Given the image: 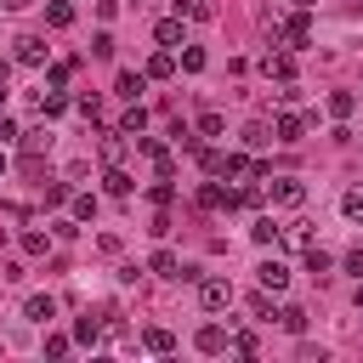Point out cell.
I'll use <instances>...</instances> for the list:
<instances>
[{"mask_svg":"<svg viewBox=\"0 0 363 363\" xmlns=\"http://www.w3.org/2000/svg\"><path fill=\"white\" fill-rule=\"evenodd\" d=\"M68 199H74L68 182H51V187H45V204H68Z\"/></svg>","mask_w":363,"mask_h":363,"instance_id":"32","label":"cell"},{"mask_svg":"<svg viewBox=\"0 0 363 363\" xmlns=\"http://www.w3.org/2000/svg\"><path fill=\"white\" fill-rule=\"evenodd\" d=\"M199 130H204V136H221V130H227V119H221V113H204V119H199Z\"/></svg>","mask_w":363,"mask_h":363,"instance_id":"29","label":"cell"},{"mask_svg":"<svg viewBox=\"0 0 363 363\" xmlns=\"http://www.w3.org/2000/svg\"><path fill=\"white\" fill-rule=\"evenodd\" d=\"M17 62H23V68H40V62H45V40L23 34V40H17Z\"/></svg>","mask_w":363,"mask_h":363,"instance_id":"5","label":"cell"},{"mask_svg":"<svg viewBox=\"0 0 363 363\" xmlns=\"http://www.w3.org/2000/svg\"><path fill=\"white\" fill-rule=\"evenodd\" d=\"M295 6H301V11H306V6H318V0H295Z\"/></svg>","mask_w":363,"mask_h":363,"instance_id":"41","label":"cell"},{"mask_svg":"<svg viewBox=\"0 0 363 363\" xmlns=\"http://www.w3.org/2000/svg\"><path fill=\"white\" fill-rule=\"evenodd\" d=\"M68 204H74V216H79V221H91V216H96V199H91V193H74Z\"/></svg>","mask_w":363,"mask_h":363,"instance_id":"22","label":"cell"},{"mask_svg":"<svg viewBox=\"0 0 363 363\" xmlns=\"http://www.w3.org/2000/svg\"><path fill=\"white\" fill-rule=\"evenodd\" d=\"M170 346H176L170 329H147V352H170Z\"/></svg>","mask_w":363,"mask_h":363,"instance_id":"24","label":"cell"},{"mask_svg":"<svg viewBox=\"0 0 363 363\" xmlns=\"http://www.w3.org/2000/svg\"><path fill=\"white\" fill-rule=\"evenodd\" d=\"M199 352H227V329L221 323H204L199 329Z\"/></svg>","mask_w":363,"mask_h":363,"instance_id":"7","label":"cell"},{"mask_svg":"<svg viewBox=\"0 0 363 363\" xmlns=\"http://www.w3.org/2000/svg\"><path fill=\"white\" fill-rule=\"evenodd\" d=\"M267 199H272V204H284V210H295V204L306 199V182H295V176H278V182H267Z\"/></svg>","mask_w":363,"mask_h":363,"instance_id":"1","label":"cell"},{"mask_svg":"<svg viewBox=\"0 0 363 363\" xmlns=\"http://www.w3.org/2000/svg\"><path fill=\"white\" fill-rule=\"evenodd\" d=\"M45 23H51V28H68V23H74V11H68V0H57V6H45Z\"/></svg>","mask_w":363,"mask_h":363,"instance_id":"15","label":"cell"},{"mask_svg":"<svg viewBox=\"0 0 363 363\" xmlns=\"http://www.w3.org/2000/svg\"><path fill=\"white\" fill-rule=\"evenodd\" d=\"M23 250H28V255H45L51 238H45V233H23Z\"/></svg>","mask_w":363,"mask_h":363,"instance_id":"26","label":"cell"},{"mask_svg":"<svg viewBox=\"0 0 363 363\" xmlns=\"http://www.w3.org/2000/svg\"><path fill=\"white\" fill-rule=\"evenodd\" d=\"M340 210H346V221H363V187H346Z\"/></svg>","mask_w":363,"mask_h":363,"instance_id":"14","label":"cell"},{"mask_svg":"<svg viewBox=\"0 0 363 363\" xmlns=\"http://www.w3.org/2000/svg\"><path fill=\"white\" fill-rule=\"evenodd\" d=\"M352 108H357V96H352V91H329V113H335V119H346Z\"/></svg>","mask_w":363,"mask_h":363,"instance_id":"13","label":"cell"},{"mask_svg":"<svg viewBox=\"0 0 363 363\" xmlns=\"http://www.w3.org/2000/svg\"><path fill=\"white\" fill-rule=\"evenodd\" d=\"M96 335H102L96 318H79V323H74V340H96Z\"/></svg>","mask_w":363,"mask_h":363,"instance_id":"27","label":"cell"},{"mask_svg":"<svg viewBox=\"0 0 363 363\" xmlns=\"http://www.w3.org/2000/svg\"><path fill=\"white\" fill-rule=\"evenodd\" d=\"M346 272H357V278H363V250H352V255H346Z\"/></svg>","mask_w":363,"mask_h":363,"instance_id":"38","label":"cell"},{"mask_svg":"<svg viewBox=\"0 0 363 363\" xmlns=\"http://www.w3.org/2000/svg\"><path fill=\"white\" fill-rule=\"evenodd\" d=\"M284 244H295V250H301V244H312V233H306V227H284Z\"/></svg>","mask_w":363,"mask_h":363,"instance_id":"37","label":"cell"},{"mask_svg":"<svg viewBox=\"0 0 363 363\" xmlns=\"http://www.w3.org/2000/svg\"><path fill=\"white\" fill-rule=\"evenodd\" d=\"M147 74H153V79H170V74H176V57H170V51L147 57Z\"/></svg>","mask_w":363,"mask_h":363,"instance_id":"12","label":"cell"},{"mask_svg":"<svg viewBox=\"0 0 363 363\" xmlns=\"http://www.w3.org/2000/svg\"><path fill=\"white\" fill-rule=\"evenodd\" d=\"M96 11L102 17H119V0H96Z\"/></svg>","mask_w":363,"mask_h":363,"instance_id":"39","label":"cell"},{"mask_svg":"<svg viewBox=\"0 0 363 363\" xmlns=\"http://www.w3.org/2000/svg\"><path fill=\"white\" fill-rule=\"evenodd\" d=\"M267 74H272V79H289V74H295V62H289V57H284V51H278V57H272V51H267Z\"/></svg>","mask_w":363,"mask_h":363,"instance_id":"16","label":"cell"},{"mask_svg":"<svg viewBox=\"0 0 363 363\" xmlns=\"http://www.w3.org/2000/svg\"><path fill=\"white\" fill-rule=\"evenodd\" d=\"M278 142H301V130H306V119H295V113H278Z\"/></svg>","mask_w":363,"mask_h":363,"instance_id":"8","label":"cell"},{"mask_svg":"<svg viewBox=\"0 0 363 363\" xmlns=\"http://www.w3.org/2000/svg\"><path fill=\"white\" fill-rule=\"evenodd\" d=\"M96 250H102V255H119V250H125V238H119V233H102V238H96Z\"/></svg>","mask_w":363,"mask_h":363,"instance_id":"33","label":"cell"},{"mask_svg":"<svg viewBox=\"0 0 363 363\" xmlns=\"http://www.w3.org/2000/svg\"><path fill=\"white\" fill-rule=\"evenodd\" d=\"M147 193H153V204H170V199H176V187H170V176H159V182H153Z\"/></svg>","mask_w":363,"mask_h":363,"instance_id":"25","label":"cell"},{"mask_svg":"<svg viewBox=\"0 0 363 363\" xmlns=\"http://www.w3.org/2000/svg\"><path fill=\"white\" fill-rule=\"evenodd\" d=\"M244 142H250V147H267V142H272V125H261V119L244 125Z\"/></svg>","mask_w":363,"mask_h":363,"instance_id":"18","label":"cell"},{"mask_svg":"<svg viewBox=\"0 0 363 363\" xmlns=\"http://www.w3.org/2000/svg\"><path fill=\"white\" fill-rule=\"evenodd\" d=\"M153 34H159V45H182V17H164Z\"/></svg>","mask_w":363,"mask_h":363,"instance_id":"11","label":"cell"},{"mask_svg":"<svg viewBox=\"0 0 363 363\" xmlns=\"http://www.w3.org/2000/svg\"><path fill=\"white\" fill-rule=\"evenodd\" d=\"M113 91H119V96H130V102H136V91H142V74H130V68H125V74H119V79H113Z\"/></svg>","mask_w":363,"mask_h":363,"instance_id":"17","label":"cell"},{"mask_svg":"<svg viewBox=\"0 0 363 363\" xmlns=\"http://www.w3.org/2000/svg\"><path fill=\"white\" fill-rule=\"evenodd\" d=\"M199 204H204V210H221V204H233V193L216 187V182H204V187H199Z\"/></svg>","mask_w":363,"mask_h":363,"instance_id":"9","label":"cell"},{"mask_svg":"<svg viewBox=\"0 0 363 363\" xmlns=\"http://www.w3.org/2000/svg\"><path fill=\"white\" fill-rule=\"evenodd\" d=\"M278 34H284L289 45H306V40H312V28H306V17H289V23L278 28Z\"/></svg>","mask_w":363,"mask_h":363,"instance_id":"10","label":"cell"},{"mask_svg":"<svg viewBox=\"0 0 363 363\" xmlns=\"http://www.w3.org/2000/svg\"><path fill=\"white\" fill-rule=\"evenodd\" d=\"M23 318H28V323H51V318H57V301H51V295H28V301H23Z\"/></svg>","mask_w":363,"mask_h":363,"instance_id":"4","label":"cell"},{"mask_svg":"<svg viewBox=\"0 0 363 363\" xmlns=\"http://www.w3.org/2000/svg\"><path fill=\"white\" fill-rule=\"evenodd\" d=\"M255 272H261V289H267V295H278V289L289 284V267H284V261H261Z\"/></svg>","mask_w":363,"mask_h":363,"instance_id":"3","label":"cell"},{"mask_svg":"<svg viewBox=\"0 0 363 363\" xmlns=\"http://www.w3.org/2000/svg\"><path fill=\"white\" fill-rule=\"evenodd\" d=\"M278 323H284L289 335H301V329H306V312H301V306H284V312H278Z\"/></svg>","mask_w":363,"mask_h":363,"instance_id":"21","label":"cell"},{"mask_svg":"<svg viewBox=\"0 0 363 363\" xmlns=\"http://www.w3.org/2000/svg\"><path fill=\"white\" fill-rule=\"evenodd\" d=\"M23 147H28V153H40V147H51V130H28V136H23Z\"/></svg>","mask_w":363,"mask_h":363,"instance_id":"30","label":"cell"},{"mask_svg":"<svg viewBox=\"0 0 363 363\" xmlns=\"http://www.w3.org/2000/svg\"><path fill=\"white\" fill-rule=\"evenodd\" d=\"M182 6H187V17H199V23H204V17H216V6H210V0H182Z\"/></svg>","mask_w":363,"mask_h":363,"instance_id":"34","label":"cell"},{"mask_svg":"<svg viewBox=\"0 0 363 363\" xmlns=\"http://www.w3.org/2000/svg\"><path fill=\"white\" fill-rule=\"evenodd\" d=\"M102 159H108V164H119V159H125V142H119V136H108V142H102Z\"/></svg>","mask_w":363,"mask_h":363,"instance_id":"31","label":"cell"},{"mask_svg":"<svg viewBox=\"0 0 363 363\" xmlns=\"http://www.w3.org/2000/svg\"><path fill=\"white\" fill-rule=\"evenodd\" d=\"M79 113L85 119H102V96H79Z\"/></svg>","mask_w":363,"mask_h":363,"instance_id":"35","label":"cell"},{"mask_svg":"<svg viewBox=\"0 0 363 363\" xmlns=\"http://www.w3.org/2000/svg\"><path fill=\"white\" fill-rule=\"evenodd\" d=\"M329 267H335V261H329V255H323V250H312V255H306V272H312V278H318V284H323V278H329Z\"/></svg>","mask_w":363,"mask_h":363,"instance_id":"20","label":"cell"},{"mask_svg":"<svg viewBox=\"0 0 363 363\" xmlns=\"http://www.w3.org/2000/svg\"><path fill=\"white\" fill-rule=\"evenodd\" d=\"M102 187H108L113 199H125V193H130V176H125V170H108V176H102Z\"/></svg>","mask_w":363,"mask_h":363,"instance_id":"19","label":"cell"},{"mask_svg":"<svg viewBox=\"0 0 363 363\" xmlns=\"http://www.w3.org/2000/svg\"><path fill=\"white\" fill-rule=\"evenodd\" d=\"M250 238H255V244H272V238H278V227H272V216H261V221L250 227Z\"/></svg>","mask_w":363,"mask_h":363,"instance_id":"23","label":"cell"},{"mask_svg":"<svg viewBox=\"0 0 363 363\" xmlns=\"http://www.w3.org/2000/svg\"><path fill=\"white\" fill-rule=\"evenodd\" d=\"M227 301H233V284H227V278H204V284H199V306H210V312H221Z\"/></svg>","mask_w":363,"mask_h":363,"instance_id":"2","label":"cell"},{"mask_svg":"<svg viewBox=\"0 0 363 363\" xmlns=\"http://www.w3.org/2000/svg\"><path fill=\"white\" fill-rule=\"evenodd\" d=\"M0 170H6V164H0Z\"/></svg>","mask_w":363,"mask_h":363,"instance_id":"42","label":"cell"},{"mask_svg":"<svg viewBox=\"0 0 363 363\" xmlns=\"http://www.w3.org/2000/svg\"><path fill=\"white\" fill-rule=\"evenodd\" d=\"M147 267H153V272H159V278H187V261H176V255H170V250H159V255H153V261H147Z\"/></svg>","mask_w":363,"mask_h":363,"instance_id":"6","label":"cell"},{"mask_svg":"<svg viewBox=\"0 0 363 363\" xmlns=\"http://www.w3.org/2000/svg\"><path fill=\"white\" fill-rule=\"evenodd\" d=\"M182 68H187V74H199V68H204V51H199V45H187V51H182Z\"/></svg>","mask_w":363,"mask_h":363,"instance_id":"28","label":"cell"},{"mask_svg":"<svg viewBox=\"0 0 363 363\" xmlns=\"http://www.w3.org/2000/svg\"><path fill=\"white\" fill-rule=\"evenodd\" d=\"M142 125H147V113H142V108H130V113H125V130H130V136H142Z\"/></svg>","mask_w":363,"mask_h":363,"instance_id":"36","label":"cell"},{"mask_svg":"<svg viewBox=\"0 0 363 363\" xmlns=\"http://www.w3.org/2000/svg\"><path fill=\"white\" fill-rule=\"evenodd\" d=\"M11 136H17V125H11V119H0V142H11Z\"/></svg>","mask_w":363,"mask_h":363,"instance_id":"40","label":"cell"}]
</instances>
